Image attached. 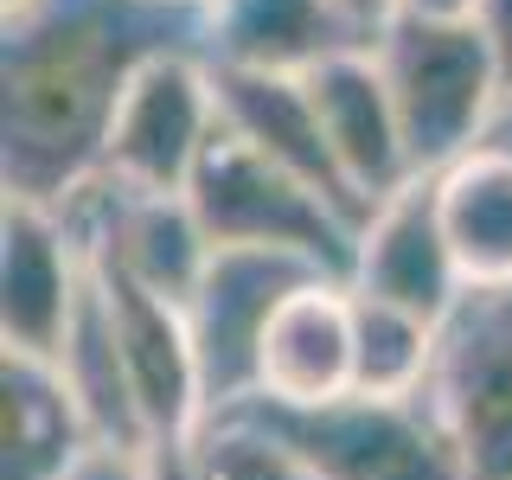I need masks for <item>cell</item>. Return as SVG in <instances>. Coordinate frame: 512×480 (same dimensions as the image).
<instances>
[{
  "label": "cell",
  "instance_id": "obj_1",
  "mask_svg": "<svg viewBox=\"0 0 512 480\" xmlns=\"http://www.w3.org/2000/svg\"><path fill=\"white\" fill-rule=\"evenodd\" d=\"M167 52H205V0H39L0 20V199H84L128 84Z\"/></svg>",
  "mask_w": 512,
  "mask_h": 480
},
{
  "label": "cell",
  "instance_id": "obj_2",
  "mask_svg": "<svg viewBox=\"0 0 512 480\" xmlns=\"http://www.w3.org/2000/svg\"><path fill=\"white\" fill-rule=\"evenodd\" d=\"M391 103L404 116L416 173H442L448 160L487 148L512 71L493 32L474 13H397L372 39Z\"/></svg>",
  "mask_w": 512,
  "mask_h": 480
},
{
  "label": "cell",
  "instance_id": "obj_3",
  "mask_svg": "<svg viewBox=\"0 0 512 480\" xmlns=\"http://www.w3.org/2000/svg\"><path fill=\"white\" fill-rule=\"evenodd\" d=\"M192 212H199L205 237L218 250H276L295 263H314L327 276H352V224L327 192H314L308 180H295L288 167H276L269 154H256L250 141H237L231 128L212 141L199 180H192Z\"/></svg>",
  "mask_w": 512,
  "mask_h": 480
},
{
  "label": "cell",
  "instance_id": "obj_4",
  "mask_svg": "<svg viewBox=\"0 0 512 480\" xmlns=\"http://www.w3.org/2000/svg\"><path fill=\"white\" fill-rule=\"evenodd\" d=\"M218 135V71L205 64V52H167L128 84L96 186L141 192V199H186Z\"/></svg>",
  "mask_w": 512,
  "mask_h": 480
},
{
  "label": "cell",
  "instance_id": "obj_5",
  "mask_svg": "<svg viewBox=\"0 0 512 480\" xmlns=\"http://www.w3.org/2000/svg\"><path fill=\"white\" fill-rule=\"evenodd\" d=\"M263 410L288 442L308 455L320 480H468L448 423L423 397H365L346 391L320 410Z\"/></svg>",
  "mask_w": 512,
  "mask_h": 480
},
{
  "label": "cell",
  "instance_id": "obj_6",
  "mask_svg": "<svg viewBox=\"0 0 512 480\" xmlns=\"http://www.w3.org/2000/svg\"><path fill=\"white\" fill-rule=\"evenodd\" d=\"M90 276H96V301H103V314H109V333H116L128 391H135V416H141V436H148V455L160 468H173L192 448V436L212 423L186 308L167 301V295H154V288H141V282H128V276H109V269H96V263H90Z\"/></svg>",
  "mask_w": 512,
  "mask_h": 480
},
{
  "label": "cell",
  "instance_id": "obj_7",
  "mask_svg": "<svg viewBox=\"0 0 512 480\" xmlns=\"http://www.w3.org/2000/svg\"><path fill=\"white\" fill-rule=\"evenodd\" d=\"M429 404L468 461V480H512V288H468L442 320Z\"/></svg>",
  "mask_w": 512,
  "mask_h": 480
},
{
  "label": "cell",
  "instance_id": "obj_8",
  "mask_svg": "<svg viewBox=\"0 0 512 480\" xmlns=\"http://www.w3.org/2000/svg\"><path fill=\"white\" fill-rule=\"evenodd\" d=\"M314 276H327V269L276 250H212V263H205V276L186 301V327H192L212 416L244 410L256 397V359H263L269 327H276L282 301Z\"/></svg>",
  "mask_w": 512,
  "mask_h": 480
},
{
  "label": "cell",
  "instance_id": "obj_9",
  "mask_svg": "<svg viewBox=\"0 0 512 480\" xmlns=\"http://www.w3.org/2000/svg\"><path fill=\"white\" fill-rule=\"evenodd\" d=\"M90 295V244L64 205L0 199V352L58 359Z\"/></svg>",
  "mask_w": 512,
  "mask_h": 480
},
{
  "label": "cell",
  "instance_id": "obj_10",
  "mask_svg": "<svg viewBox=\"0 0 512 480\" xmlns=\"http://www.w3.org/2000/svg\"><path fill=\"white\" fill-rule=\"evenodd\" d=\"M77 218L90 244V263L109 276H128L167 301H192L205 263H212V237H205L192 199H141V192H116V186H90L77 205H64Z\"/></svg>",
  "mask_w": 512,
  "mask_h": 480
},
{
  "label": "cell",
  "instance_id": "obj_11",
  "mask_svg": "<svg viewBox=\"0 0 512 480\" xmlns=\"http://www.w3.org/2000/svg\"><path fill=\"white\" fill-rule=\"evenodd\" d=\"M346 282L372 301H391V308H410V314H429V320H448L461 308L468 282H461L455 250H448V237H442L436 180H429V173L365 212Z\"/></svg>",
  "mask_w": 512,
  "mask_h": 480
},
{
  "label": "cell",
  "instance_id": "obj_12",
  "mask_svg": "<svg viewBox=\"0 0 512 480\" xmlns=\"http://www.w3.org/2000/svg\"><path fill=\"white\" fill-rule=\"evenodd\" d=\"M359 384V308L352 282L314 276L282 301L256 359V397L269 410H320Z\"/></svg>",
  "mask_w": 512,
  "mask_h": 480
},
{
  "label": "cell",
  "instance_id": "obj_13",
  "mask_svg": "<svg viewBox=\"0 0 512 480\" xmlns=\"http://www.w3.org/2000/svg\"><path fill=\"white\" fill-rule=\"evenodd\" d=\"M308 90H314L320 128H327V148H333L352 199L365 212L384 205L391 192H404L410 180H423L416 160H410L404 116L391 103V84H384L372 45H352V52L327 58L320 71H308Z\"/></svg>",
  "mask_w": 512,
  "mask_h": 480
},
{
  "label": "cell",
  "instance_id": "obj_14",
  "mask_svg": "<svg viewBox=\"0 0 512 480\" xmlns=\"http://www.w3.org/2000/svg\"><path fill=\"white\" fill-rule=\"evenodd\" d=\"M372 45L333 0H205V64L212 71L308 77L327 58Z\"/></svg>",
  "mask_w": 512,
  "mask_h": 480
},
{
  "label": "cell",
  "instance_id": "obj_15",
  "mask_svg": "<svg viewBox=\"0 0 512 480\" xmlns=\"http://www.w3.org/2000/svg\"><path fill=\"white\" fill-rule=\"evenodd\" d=\"M96 448L58 359L0 352V480H77Z\"/></svg>",
  "mask_w": 512,
  "mask_h": 480
},
{
  "label": "cell",
  "instance_id": "obj_16",
  "mask_svg": "<svg viewBox=\"0 0 512 480\" xmlns=\"http://www.w3.org/2000/svg\"><path fill=\"white\" fill-rule=\"evenodd\" d=\"M218 109H224V128H231L237 141H250L256 154H269L276 167L295 173V180H308L314 192H327L352 224H365V205L352 199L340 160H333V148H327V128H320L308 77L218 71Z\"/></svg>",
  "mask_w": 512,
  "mask_h": 480
},
{
  "label": "cell",
  "instance_id": "obj_17",
  "mask_svg": "<svg viewBox=\"0 0 512 480\" xmlns=\"http://www.w3.org/2000/svg\"><path fill=\"white\" fill-rule=\"evenodd\" d=\"M436 180L442 237L468 288H512V154L474 148L448 160Z\"/></svg>",
  "mask_w": 512,
  "mask_h": 480
},
{
  "label": "cell",
  "instance_id": "obj_18",
  "mask_svg": "<svg viewBox=\"0 0 512 480\" xmlns=\"http://www.w3.org/2000/svg\"><path fill=\"white\" fill-rule=\"evenodd\" d=\"M167 474L173 480H320L308 468V455L250 404L212 416Z\"/></svg>",
  "mask_w": 512,
  "mask_h": 480
},
{
  "label": "cell",
  "instance_id": "obj_19",
  "mask_svg": "<svg viewBox=\"0 0 512 480\" xmlns=\"http://www.w3.org/2000/svg\"><path fill=\"white\" fill-rule=\"evenodd\" d=\"M352 308H359V384L365 397H423L436 378V352H442V320L391 308L352 288Z\"/></svg>",
  "mask_w": 512,
  "mask_h": 480
},
{
  "label": "cell",
  "instance_id": "obj_20",
  "mask_svg": "<svg viewBox=\"0 0 512 480\" xmlns=\"http://www.w3.org/2000/svg\"><path fill=\"white\" fill-rule=\"evenodd\" d=\"M77 480H173L160 461L148 455H122V448H96V455L84 461V474Z\"/></svg>",
  "mask_w": 512,
  "mask_h": 480
},
{
  "label": "cell",
  "instance_id": "obj_21",
  "mask_svg": "<svg viewBox=\"0 0 512 480\" xmlns=\"http://www.w3.org/2000/svg\"><path fill=\"white\" fill-rule=\"evenodd\" d=\"M333 7H340L346 20H352V32H365V39H378V32L391 26L397 13H404V0H333Z\"/></svg>",
  "mask_w": 512,
  "mask_h": 480
},
{
  "label": "cell",
  "instance_id": "obj_22",
  "mask_svg": "<svg viewBox=\"0 0 512 480\" xmlns=\"http://www.w3.org/2000/svg\"><path fill=\"white\" fill-rule=\"evenodd\" d=\"M474 20L493 32V45H500V58L512 71V0H474Z\"/></svg>",
  "mask_w": 512,
  "mask_h": 480
},
{
  "label": "cell",
  "instance_id": "obj_23",
  "mask_svg": "<svg viewBox=\"0 0 512 480\" xmlns=\"http://www.w3.org/2000/svg\"><path fill=\"white\" fill-rule=\"evenodd\" d=\"M487 148H500V154H512V90H506L500 116H493V135H487Z\"/></svg>",
  "mask_w": 512,
  "mask_h": 480
},
{
  "label": "cell",
  "instance_id": "obj_24",
  "mask_svg": "<svg viewBox=\"0 0 512 480\" xmlns=\"http://www.w3.org/2000/svg\"><path fill=\"white\" fill-rule=\"evenodd\" d=\"M410 13H474V0H404Z\"/></svg>",
  "mask_w": 512,
  "mask_h": 480
},
{
  "label": "cell",
  "instance_id": "obj_25",
  "mask_svg": "<svg viewBox=\"0 0 512 480\" xmlns=\"http://www.w3.org/2000/svg\"><path fill=\"white\" fill-rule=\"evenodd\" d=\"M39 0H0V20H20V13H32Z\"/></svg>",
  "mask_w": 512,
  "mask_h": 480
}]
</instances>
